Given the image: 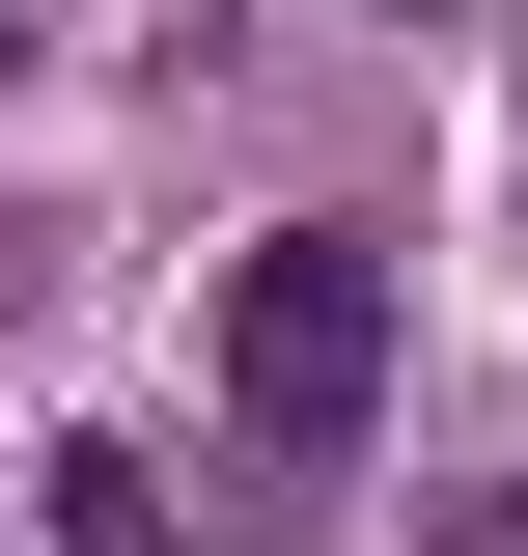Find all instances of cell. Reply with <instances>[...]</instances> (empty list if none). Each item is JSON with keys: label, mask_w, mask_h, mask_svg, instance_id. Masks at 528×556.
<instances>
[{"label": "cell", "mask_w": 528, "mask_h": 556, "mask_svg": "<svg viewBox=\"0 0 528 556\" xmlns=\"http://www.w3.org/2000/svg\"><path fill=\"white\" fill-rule=\"evenodd\" d=\"M56 556H167V473L139 445H56Z\"/></svg>", "instance_id": "obj_2"}, {"label": "cell", "mask_w": 528, "mask_h": 556, "mask_svg": "<svg viewBox=\"0 0 528 556\" xmlns=\"http://www.w3.org/2000/svg\"><path fill=\"white\" fill-rule=\"evenodd\" d=\"M417 556H528V473H445V501H417Z\"/></svg>", "instance_id": "obj_3"}, {"label": "cell", "mask_w": 528, "mask_h": 556, "mask_svg": "<svg viewBox=\"0 0 528 556\" xmlns=\"http://www.w3.org/2000/svg\"><path fill=\"white\" fill-rule=\"evenodd\" d=\"M501 223H528V84H501Z\"/></svg>", "instance_id": "obj_4"}, {"label": "cell", "mask_w": 528, "mask_h": 556, "mask_svg": "<svg viewBox=\"0 0 528 556\" xmlns=\"http://www.w3.org/2000/svg\"><path fill=\"white\" fill-rule=\"evenodd\" d=\"M362 417H390V251L362 223H278L223 278V445L251 473H362Z\"/></svg>", "instance_id": "obj_1"}]
</instances>
